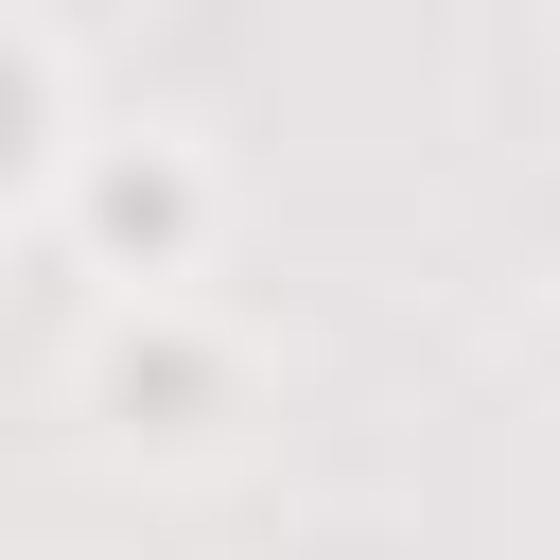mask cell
<instances>
[{
  "label": "cell",
  "instance_id": "cell-1",
  "mask_svg": "<svg viewBox=\"0 0 560 560\" xmlns=\"http://www.w3.org/2000/svg\"><path fill=\"white\" fill-rule=\"evenodd\" d=\"M70 420H88L105 455H140V472H192V455H228V438L262 420V350H245L192 280H122V298H88V332H70Z\"/></svg>",
  "mask_w": 560,
  "mask_h": 560
},
{
  "label": "cell",
  "instance_id": "cell-2",
  "mask_svg": "<svg viewBox=\"0 0 560 560\" xmlns=\"http://www.w3.org/2000/svg\"><path fill=\"white\" fill-rule=\"evenodd\" d=\"M35 228L70 245L88 298H122V280H210V245H228V158H210L192 122H70Z\"/></svg>",
  "mask_w": 560,
  "mask_h": 560
},
{
  "label": "cell",
  "instance_id": "cell-3",
  "mask_svg": "<svg viewBox=\"0 0 560 560\" xmlns=\"http://www.w3.org/2000/svg\"><path fill=\"white\" fill-rule=\"evenodd\" d=\"M70 52L35 35V18H0V228H35V192H52V158H70Z\"/></svg>",
  "mask_w": 560,
  "mask_h": 560
}]
</instances>
